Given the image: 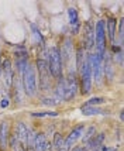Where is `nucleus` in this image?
Returning a JSON list of instances; mask_svg holds the SVG:
<instances>
[{
    "instance_id": "8",
    "label": "nucleus",
    "mask_w": 124,
    "mask_h": 151,
    "mask_svg": "<svg viewBox=\"0 0 124 151\" xmlns=\"http://www.w3.org/2000/svg\"><path fill=\"white\" fill-rule=\"evenodd\" d=\"M82 48L86 54L93 52L95 50V23L87 20L83 24V35H82Z\"/></svg>"
},
{
    "instance_id": "30",
    "label": "nucleus",
    "mask_w": 124,
    "mask_h": 151,
    "mask_svg": "<svg viewBox=\"0 0 124 151\" xmlns=\"http://www.w3.org/2000/svg\"><path fill=\"white\" fill-rule=\"evenodd\" d=\"M69 151H87V150H86L83 145H78V144H76V145H73Z\"/></svg>"
},
{
    "instance_id": "18",
    "label": "nucleus",
    "mask_w": 124,
    "mask_h": 151,
    "mask_svg": "<svg viewBox=\"0 0 124 151\" xmlns=\"http://www.w3.org/2000/svg\"><path fill=\"white\" fill-rule=\"evenodd\" d=\"M105 141H106V133L100 132L92 138V140H89L86 144H83V147H85L87 151H90V150H95V148H100L102 145L105 144Z\"/></svg>"
},
{
    "instance_id": "24",
    "label": "nucleus",
    "mask_w": 124,
    "mask_h": 151,
    "mask_svg": "<svg viewBox=\"0 0 124 151\" xmlns=\"http://www.w3.org/2000/svg\"><path fill=\"white\" fill-rule=\"evenodd\" d=\"M64 140H65V136L61 132H55L52 136V140H51V145H52V151H58L62 148L64 145Z\"/></svg>"
},
{
    "instance_id": "5",
    "label": "nucleus",
    "mask_w": 124,
    "mask_h": 151,
    "mask_svg": "<svg viewBox=\"0 0 124 151\" xmlns=\"http://www.w3.org/2000/svg\"><path fill=\"white\" fill-rule=\"evenodd\" d=\"M78 81H79V93L80 95H89L93 88V81H92V71L89 66V61H87V55L83 62V65L78 72Z\"/></svg>"
},
{
    "instance_id": "19",
    "label": "nucleus",
    "mask_w": 124,
    "mask_h": 151,
    "mask_svg": "<svg viewBox=\"0 0 124 151\" xmlns=\"http://www.w3.org/2000/svg\"><path fill=\"white\" fill-rule=\"evenodd\" d=\"M28 65H30V57H26V58H14L13 66H14L16 73H17V76H21Z\"/></svg>"
},
{
    "instance_id": "1",
    "label": "nucleus",
    "mask_w": 124,
    "mask_h": 151,
    "mask_svg": "<svg viewBox=\"0 0 124 151\" xmlns=\"http://www.w3.org/2000/svg\"><path fill=\"white\" fill-rule=\"evenodd\" d=\"M21 79V85H23V91L28 99H35L38 96V78H37V69L34 62H30V65L27 66L24 73L20 76Z\"/></svg>"
},
{
    "instance_id": "21",
    "label": "nucleus",
    "mask_w": 124,
    "mask_h": 151,
    "mask_svg": "<svg viewBox=\"0 0 124 151\" xmlns=\"http://www.w3.org/2000/svg\"><path fill=\"white\" fill-rule=\"evenodd\" d=\"M47 141H48V137H47L45 133L37 132V136H35V140H34V151H44Z\"/></svg>"
},
{
    "instance_id": "29",
    "label": "nucleus",
    "mask_w": 124,
    "mask_h": 151,
    "mask_svg": "<svg viewBox=\"0 0 124 151\" xmlns=\"http://www.w3.org/2000/svg\"><path fill=\"white\" fill-rule=\"evenodd\" d=\"M100 151H118L117 147H109V145H102L100 147Z\"/></svg>"
},
{
    "instance_id": "17",
    "label": "nucleus",
    "mask_w": 124,
    "mask_h": 151,
    "mask_svg": "<svg viewBox=\"0 0 124 151\" xmlns=\"http://www.w3.org/2000/svg\"><path fill=\"white\" fill-rule=\"evenodd\" d=\"M14 134L17 136L19 138V141L23 145H26L27 147V136H28V126L26 124V122H23V120H19L16 126H14Z\"/></svg>"
},
{
    "instance_id": "28",
    "label": "nucleus",
    "mask_w": 124,
    "mask_h": 151,
    "mask_svg": "<svg viewBox=\"0 0 124 151\" xmlns=\"http://www.w3.org/2000/svg\"><path fill=\"white\" fill-rule=\"evenodd\" d=\"M9 106H10V99L6 98V96L0 99V107H1V109H6Z\"/></svg>"
},
{
    "instance_id": "23",
    "label": "nucleus",
    "mask_w": 124,
    "mask_h": 151,
    "mask_svg": "<svg viewBox=\"0 0 124 151\" xmlns=\"http://www.w3.org/2000/svg\"><path fill=\"white\" fill-rule=\"evenodd\" d=\"M97 134V130H96V126H85V130H83V134H82V138H80V141H82V145L86 144L89 140L95 137Z\"/></svg>"
},
{
    "instance_id": "13",
    "label": "nucleus",
    "mask_w": 124,
    "mask_h": 151,
    "mask_svg": "<svg viewBox=\"0 0 124 151\" xmlns=\"http://www.w3.org/2000/svg\"><path fill=\"white\" fill-rule=\"evenodd\" d=\"M106 35H107V41H110V45L116 44V41H117V19L114 16H109L106 19Z\"/></svg>"
},
{
    "instance_id": "6",
    "label": "nucleus",
    "mask_w": 124,
    "mask_h": 151,
    "mask_svg": "<svg viewBox=\"0 0 124 151\" xmlns=\"http://www.w3.org/2000/svg\"><path fill=\"white\" fill-rule=\"evenodd\" d=\"M87 61H89V66L92 71V81H93V86H96L97 89H100L103 86V61L96 57L95 52L87 54Z\"/></svg>"
},
{
    "instance_id": "2",
    "label": "nucleus",
    "mask_w": 124,
    "mask_h": 151,
    "mask_svg": "<svg viewBox=\"0 0 124 151\" xmlns=\"http://www.w3.org/2000/svg\"><path fill=\"white\" fill-rule=\"evenodd\" d=\"M35 69H37V78H38V91L42 93L51 92L54 86V81L49 72V68H48V62L44 61L41 58H37L35 62Z\"/></svg>"
},
{
    "instance_id": "32",
    "label": "nucleus",
    "mask_w": 124,
    "mask_h": 151,
    "mask_svg": "<svg viewBox=\"0 0 124 151\" xmlns=\"http://www.w3.org/2000/svg\"><path fill=\"white\" fill-rule=\"evenodd\" d=\"M123 114H124L123 112H120V120H123V119H124V116H123Z\"/></svg>"
},
{
    "instance_id": "4",
    "label": "nucleus",
    "mask_w": 124,
    "mask_h": 151,
    "mask_svg": "<svg viewBox=\"0 0 124 151\" xmlns=\"http://www.w3.org/2000/svg\"><path fill=\"white\" fill-rule=\"evenodd\" d=\"M48 68L54 81L64 78L65 76V71H64V62H62V57H61V51H59L58 45H54L48 50Z\"/></svg>"
},
{
    "instance_id": "20",
    "label": "nucleus",
    "mask_w": 124,
    "mask_h": 151,
    "mask_svg": "<svg viewBox=\"0 0 124 151\" xmlns=\"http://www.w3.org/2000/svg\"><path fill=\"white\" fill-rule=\"evenodd\" d=\"M80 112L85 116H99V114H107V110H103L99 106H80Z\"/></svg>"
},
{
    "instance_id": "26",
    "label": "nucleus",
    "mask_w": 124,
    "mask_h": 151,
    "mask_svg": "<svg viewBox=\"0 0 124 151\" xmlns=\"http://www.w3.org/2000/svg\"><path fill=\"white\" fill-rule=\"evenodd\" d=\"M105 102H106V99L103 96H93V98L87 99L82 106H100V105H103Z\"/></svg>"
},
{
    "instance_id": "25",
    "label": "nucleus",
    "mask_w": 124,
    "mask_h": 151,
    "mask_svg": "<svg viewBox=\"0 0 124 151\" xmlns=\"http://www.w3.org/2000/svg\"><path fill=\"white\" fill-rule=\"evenodd\" d=\"M30 116H31V117H35V119L58 117L59 113H58V112H49V110H47V112H31V113H30Z\"/></svg>"
},
{
    "instance_id": "27",
    "label": "nucleus",
    "mask_w": 124,
    "mask_h": 151,
    "mask_svg": "<svg viewBox=\"0 0 124 151\" xmlns=\"http://www.w3.org/2000/svg\"><path fill=\"white\" fill-rule=\"evenodd\" d=\"M39 102L41 105L45 106V107H52V106H58V103L55 102V99L52 96H41L39 98Z\"/></svg>"
},
{
    "instance_id": "16",
    "label": "nucleus",
    "mask_w": 124,
    "mask_h": 151,
    "mask_svg": "<svg viewBox=\"0 0 124 151\" xmlns=\"http://www.w3.org/2000/svg\"><path fill=\"white\" fill-rule=\"evenodd\" d=\"M11 132V126L9 120H1L0 122V150H6L9 136Z\"/></svg>"
},
{
    "instance_id": "12",
    "label": "nucleus",
    "mask_w": 124,
    "mask_h": 151,
    "mask_svg": "<svg viewBox=\"0 0 124 151\" xmlns=\"http://www.w3.org/2000/svg\"><path fill=\"white\" fill-rule=\"evenodd\" d=\"M103 78L109 83H113V81L116 78V64L113 62V58L109 51H106L105 58H103Z\"/></svg>"
},
{
    "instance_id": "31",
    "label": "nucleus",
    "mask_w": 124,
    "mask_h": 151,
    "mask_svg": "<svg viewBox=\"0 0 124 151\" xmlns=\"http://www.w3.org/2000/svg\"><path fill=\"white\" fill-rule=\"evenodd\" d=\"M0 76H1V50H0Z\"/></svg>"
},
{
    "instance_id": "9",
    "label": "nucleus",
    "mask_w": 124,
    "mask_h": 151,
    "mask_svg": "<svg viewBox=\"0 0 124 151\" xmlns=\"http://www.w3.org/2000/svg\"><path fill=\"white\" fill-rule=\"evenodd\" d=\"M3 78V83H4V88L9 92L11 89V85L14 82V78H16V71H14L13 62L10 58H4L1 61V76L0 79Z\"/></svg>"
},
{
    "instance_id": "10",
    "label": "nucleus",
    "mask_w": 124,
    "mask_h": 151,
    "mask_svg": "<svg viewBox=\"0 0 124 151\" xmlns=\"http://www.w3.org/2000/svg\"><path fill=\"white\" fill-rule=\"evenodd\" d=\"M66 85H65V96L64 102H72L75 100L79 95V81L78 75H66L65 76Z\"/></svg>"
},
{
    "instance_id": "11",
    "label": "nucleus",
    "mask_w": 124,
    "mask_h": 151,
    "mask_svg": "<svg viewBox=\"0 0 124 151\" xmlns=\"http://www.w3.org/2000/svg\"><path fill=\"white\" fill-rule=\"evenodd\" d=\"M83 130H85V124H76L75 127H72L71 132L65 136V140H64V147L69 151L73 147V145L78 144V141L82 138V134H83Z\"/></svg>"
},
{
    "instance_id": "7",
    "label": "nucleus",
    "mask_w": 124,
    "mask_h": 151,
    "mask_svg": "<svg viewBox=\"0 0 124 151\" xmlns=\"http://www.w3.org/2000/svg\"><path fill=\"white\" fill-rule=\"evenodd\" d=\"M61 51V57H62V62H64V71L66 69V72H71V61L75 62V42L71 35H66L62 44L59 47Z\"/></svg>"
},
{
    "instance_id": "15",
    "label": "nucleus",
    "mask_w": 124,
    "mask_h": 151,
    "mask_svg": "<svg viewBox=\"0 0 124 151\" xmlns=\"http://www.w3.org/2000/svg\"><path fill=\"white\" fill-rule=\"evenodd\" d=\"M11 96H13V100L16 102V105H21L23 100H24V91H23V85H21V79L20 76H16L14 78V82L11 85Z\"/></svg>"
},
{
    "instance_id": "22",
    "label": "nucleus",
    "mask_w": 124,
    "mask_h": 151,
    "mask_svg": "<svg viewBox=\"0 0 124 151\" xmlns=\"http://www.w3.org/2000/svg\"><path fill=\"white\" fill-rule=\"evenodd\" d=\"M30 28H31V34H33V41L35 45H39V47H44L45 45V38H44V35L41 34V31H39V28L35 24H31L30 26Z\"/></svg>"
},
{
    "instance_id": "14",
    "label": "nucleus",
    "mask_w": 124,
    "mask_h": 151,
    "mask_svg": "<svg viewBox=\"0 0 124 151\" xmlns=\"http://www.w3.org/2000/svg\"><path fill=\"white\" fill-rule=\"evenodd\" d=\"M68 14V20H69V27L73 35H78L80 31V19H79V13L76 7H68L66 10Z\"/></svg>"
},
{
    "instance_id": "3",
    "label": "nucleus",
    "mask_w": 124,
    "mask_h": 151,
    "mask_svg": "<svg viewBox=\"0 0 124 151\" xmlns=\"http://www.w3.org/2000/svg\"><path fill=\"white\" fill-rule=\"evenodd\" d=\"M107 35H106V20L100 19L95 23V51L100 61H103L107 51Z\"/></svg>"
}]
</instances>
